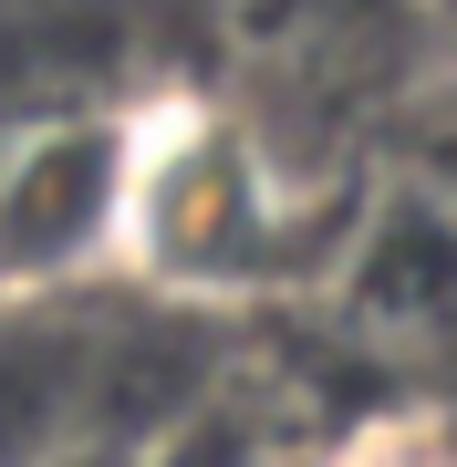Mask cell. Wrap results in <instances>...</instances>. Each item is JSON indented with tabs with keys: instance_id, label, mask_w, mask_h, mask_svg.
Wrapping results in <instances>:
<instances>
[{
	"instance_id": "obj_1",
	"label": "cell",
	"mask_w": 457,
	"mask_h": 467,
	"mask_svg": "<svg viewBox=\"0 0 457 467\" xmlns=\"http://www.w3.org/2000/svg\"><path fill=\"white\" fill-rule=\"evenodd\" d=\"M94 384V353L63 343V333H21L0 343V467L42 457L52 436L73 426V395Z\"/></svg>"
},
{
	"instance_id": "obj_2",
	"label": "cell",
	"mask_w": 457,
	"mask_h": 467,
	"mask_svg": "<svg viewBox=\"0 0 457 467\" xmlns=\"http://www.w3.org/2000/svg\"><path fill=\"white\" fill-rule=\"evenodd\" d=\"M94 187H104L94 146H52L42 167H21V187L0 198V250L42 260V250H63V239H84L94 229Z\"/></svg>"
}]
</instances>
